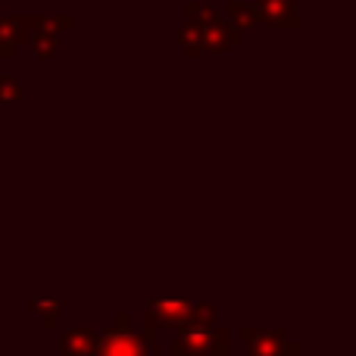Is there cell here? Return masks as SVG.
Instances as JSON below:
<instances>
[{
  "instance_id": "obj_1",
  "label": "cell",
  "mask_w": 356,
  "mask_h": 356,
  "mask_svg": "<svg viewBox=\"0 0 356 356\" xmlns=\"http://www.w3.org/2000/svg\"><path fill=\"white\" fill-rule=\"evenodd\" d=\"M241 31H234L225 19L209 16V19H188V22L178 29V44L184 47L188 56H200V54H213L222 56L232 44L241 41Z\"/></svg>"
},
{
  "instance_id": "obj_2",
  "label": "cell",
  "mask_w": 356,
  "mask_h": 356,
  "mask_svg": "<svg viewBox=\"0 0 356 356\" xmlns=\"http://www.w3.org/2000/svg\"><path fill=\"white\" fill-rule=\"evenodd\" d=\"M222 347H225V334L213 332L209 319H191L184 325H178L172 353L175 356H207V353L222 350Z\"/></svg>"
},
{
  "instance_id": "obj_3",
  "label": "cell",
  "mask_w": 356,
  "mask_h": 356,
  "mask_svg": "<svg viewBox=\"0 0 356 356\" xmlns=\"http://www.w3.org/2000/svg\"><path fill=\"white\" fill-rule=\"evenodd\" d=\"M191 319H213L209 307H194L188 300H150L147 325H184Z\"/></svg>"
},
{
  "instance_id": "obj_4",
  "label": "cell",
  "mask_w": 356,
  "mask_h": 356,
  "mask_svg": "<svg viewBox=\"0 0 356 356\" xmlns=\"http://www.w3.org/2000/svg\"><path fill=\"white\" fill-rule=\"evenodd\" d=\"M147 341L150 338H141L131 328H116L97 341L94 356H147Z\"/></svg>"
},
{
  "instance_id": "obj_5",
  "label": "cell",
  "mask_w": 356,
  "mask_h": 356,
  "mask_svg": "<svg viewBox=\"0 0 356 356\" xmlns=\"http://www.w3.org/2000/svg\"><path fill=\"white\" fill-rule=\"evenodd\" d=\"M38 16H0V60L16 54L19 44L29 41V35L38 29Z\"/></svg>"
},
{
  "instance_id": "obj_6",
  "label": "cell",
  "mask_w": 356,
  "mask_h": 356,
  "mask_svg": "<svg viewBox=\"0 0 356 356\" xmlns=\"http://www.w3.org/2000/svg\"><path fill=\"white\" fill-rule=\"evenodd\" d=\"M244 341L250 356H294L297 353V344H291L282 332H253V328H247Z\"/></svg>"
},
{
  "instance_id": "obj_7",
  "label": "cell",
  "mask_w": 356,
  "mask_h": 356,
  "mask_svg": "<svg viewBox=\"0 0 356 356\" xmlns=\"http://www.w3.org/2000/svg\"><path fill=\"white\" fill-rule=\"evenodd\" d=\"M297 0H257V22L272 29H297Z\"/></svg>"
},
{
  "instance_id": "obj_8",
  "label": "cell",
  "mask_w": 356,
  "mask_h": 356,
  "mask_svg": "<svg viewBox=\"0 0 356 356\" xmlns=\"http://www.w3.org/2000/svg\"><path fill=\"white\" fill-rule=\"evenodd\" d=\"M25 44H29V54L35 60H50L56 54V47H60V29L54 25V19H41Z\"/></svg>"
},
{
  "instance_id": "obj_9",
  "label": "cell",
  "mask_w": 356,
  "mask_h": 356,
  "mask_svg": "<svg viewBox=\"0 0 356 356\" xmlns=\"http://www.w3.org/2000/svg\"><path fill=\"white\" fill-rule=\"evenodd\" d=\"M60 347H63V353H66V356H94V350H97V341H94L91 332L75 328V332L63 334Z\"/></svg>"
},
{
  "instance_id": "obj_10",
  "label": "cell",
  "mask_w": 356,
  "mask_h": 356,
  "mask_svg": "<svg viewBox=\"0 0 356 356\" xmlns=\"http://www.w3.org/2000/svg\"><path fill=\"white\" fill-rule=\"evenodd\" d=\"M228 19H232L228 25H232L234 31H241V35H244V29H250V25H259L257 10L247 6V3H228Z\"/></svg>"
},
{
  "instance_id": "obj_11",
  "label": "cell",
  "mask_w": 356,
  "mask_h": 356,
  "mask_svg": "<svg viewBox=\"0 0 356 356\" xmlns=\"http://www.w3.org/2000/svg\"><path fill=\"white\" fill-rule=\"evenodd\" d=\"M25 97V88L19 85L10 75H0V100H10V104H19Z\"/></svg>"
},
{
  "instance_id": "obj_12",
  "label": "cell",
  "mask_w": 356,
  "mask_h": 356,
  "mask_svg": "<svg viewBox=\"0 0 356 356\" xmlns=\"http://www.w3.org/2000/svg\"><path fill=\"white\" fill-rule=\"evenodd\" d=\"M31 307H38V313H41L44 325H54V313H56V303H54V300H35Z\"/></svg>"
},
{
  "instance_id": "obj_13",
  "label": "cell",
  "mask_w": 356,
  "mask_h": 356,
  "mask_svg": "<svg viewBox=\"0 0 356 356\" xmlns=\"http://www.w3.org/2000/svg\"><path fill=\"white\" fill-rule=\"evenodd\" d=\"M85 3H91V0H85Z\"/></svg>"
}]
</instances>
